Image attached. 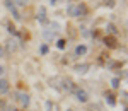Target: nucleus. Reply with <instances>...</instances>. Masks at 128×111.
I'll use <instances>...</instances> for the list:
<instances>
[{
    "mask_svg": "<svg viewBox=\"0 0 128 111\" xmlns=\"http://www.w3.org/2000/svg\"><path fill=\"white\" fill-rule=\"evenodd\" d=\"M5 5H7V9L10 10L12 17L16 20H20V14H19V10H17V7H16V4H14L12 0H5Z\"/></svg>",
    "mask_w": 128,
    "mask_h": 111,
    "instance_id": "nucleus-1",
    "label": "nucleus"
},
{
    "mask_svg": "<svg viewBox=\"0 0 128 111\" xmlns=\"http://www.w3.org/2000/svg\"><path fill=\"white\" fill-rule=\"evenodd\" d=\"M75 98L79 102H87L89 101V94L84 89H75Z\"/></svg>",
    "mask_w": 128,
    "mask_h": 111,
    "instance_id": "nucleus-2",
    "label": "nucleus"
},
{
    "mask_svg": "<svg viewBox=\"0 0 128 111\" xmlns=\"http://www.w3.org/2000/svg\"><path fill=\"white\" fill-rule=\"evenodd\" d=\"M36 19L40 20L41 24H44V22H46V9H44V7H40V10H38V16H36Z\"/></svg>",
    "mask_w": 128,
    "mask_h": 111,
    "instance_id": "nucleus-3",
    "label": "nucleus"
},
{
    "mask_svg": "<svg viewBox=\"0 0 128 111\" xmlns=\"http://www.w3.org/2000/svg\"><path fill=\"white\" fill-rule=\"evenodd\" d=\"M17 99H19V102L24 106V108H26V106H29V102H31L29 96H28V94H24V92H22V94H17Z\"/></svg>",
    "mask_w": 128,
    "mask_h": 111,
    "instance_id": "nucleus-4",
    "label": "nucleus"
},
{
    "mask_svg": "<svg viewBox=\"0 0 128 111\" xmlns=\"http://www.w3.org/2000/svg\"><path fill=\"white\" fill-rule=\"evenodd\" d=\"M74 70L77 72V74H86L89 70V63H80V65H75V68Z\"/></svg>",
    "mask_w": 128,
    "mask_h": 111,
    "instance_id": "nucleus-5",
    "label": "nucleus"
},
{
    "mask_svg": "<svg viewBox=\"0 0 128 111\" xmlns=\"http://www.w3.org/2000/svg\"><path fill=\"white\" fill-rule=\"evenodd\" d=\"M9 92V82L5 79H0V94H5Z\"/></svg>",
    "mask_w": 128,
    "mask_h": 111,
    "instance_id": "nucleus-6",
    "label": "nucleus"
},
{
    "mask_svg": "<svg viewBox=\"0 0 128 111\" xmlns=\"http://www.w3.org/2000/svg\"><path fill=\"white\" fill-rule=\"evenodd\" d=\"M104 44L109 46V48H114V46H116V40H114L113 36H106V38H104Z\"/></svg>",
    "mask_w": 128,
    "mask_h": 111,
    "instance_id": "nucleus-7",
    "label": "nucleus"
},
{
    "mask_svg": "<svg viewBox=\"0 0 128 111\" xmlns=\"http://www.w3.org/2000/svg\"><path fill=\"white\" fill-rule=\"evenodd\" d=\"M86 14H87V7H86L84 4L77 5V17H82V16H86Z\"/></svg>",
    "mask_w": 128,
    "mask_h": 111,
    "instance_id": "nucleus-8",
    "label": "nucleus"
},
{
    "mask_svg": "<svg viewBox=\"0 0 128 111\" xmlns=\"http://www.w3.org/2000/svg\"><path fill=\"white\" fill-rule=\"evenodd\" d=\"M104 98H106V102H108L109 106H114V104H116V101H114V96H113L111 92H106V94H104Z\"/></svg>",
    "mask_w": 128,
    "mask_h": 111,
    "instance_id": "nucleus-9",
    "label": "nucleus"
},
{
    "mask_svg": "<svg viewBox=\"0 0 128 111\" xmlns=\"http://www.w3.org/2000/svg\"><path fill=\"white\" fill-rule=\"evenodd\" d=\"M86 53H87V48H86L84 44H79V46L75 48V55H77V56H82V55H86Z\"/></svg>",
    "mask_w": 128,
    "mask_h": 111,
    "instance_id": "nucleus-10",
    "label": "nucleus"
},
{
    "mask_svg": "<svg viewBox=\"0 0 128 111\" xmlns=\"http://www.w3.org/2000/svg\"><path fill=\"white\" fill-rule=\"evenodd\" d=\"M7 50L9 51H16L17 50V41L16 40H9L7 41Z\"/></svg>",
    "mask_w": 128,
    "mask_h": 111,
    "instance_id": "nucleus-11",
    "label": "nucleus"
},
{
    "mask_svg": "<svg viewBox=\"0 0 128 111\" xmlns=\"http://www.w3.org/2000/svg\"><path fill=\"white\" fill-rule=\"evenodd\" d=\"M67 14L72 17H77V5H68L67 7Z\"/></svg>",
    "mask_w": 128,
    "mask_h": 111,
    "instance_id": "nucleus-12",
    "label": "nucleus"
},
{
    "mask_svg": "<svg viewBox=\"0 0 128 111\" xmlns=\"http://www.w3.org/2000/svg\"><path fill=\"white\" fill-rule=\"evenodd\" d=\"M111 87H113V89H118L120 87V79L118 77H114V79L111 80Z\"/></svg>",
    "mask_w": 128,
    "mask_h": 111,
    "instance_id": "nucleus-13",
    "label": "nucleus"
},
{
    "mask_svg": "<svg viewBox=\"0 0 128 111\" xmlns=\"http://www.w3.org/2000/svg\"><path fill=\"white\" fill-rule=\"evenodd\" d=\"M43 36H44L46 40H53V38H55V32H50V31H43Z\"/></svg>",
    "mask_w": 128,
    "mask_h": 111,
    "instance_id": "nucleus-14",
    "label": "nucleus"
},
{
    "mask_svg": "<svg viewBox=\"0 0 128 111\" xmlns=\"http://www.w3.org/2000/svg\"><path fill=\"white\" fill-rule=\"evenodd\" d=\"M56 46H58L60 50H63V48L67 46V41H65V40H58V43H56Z\"/></svg>",
    "mask_w": 128,
    "mask_h": 111,
    "instance_id": "nucleus-15",
    "label": "nucleus"
},
{
    "mask_svg": "<svg viewBox=\"0 0 128 111\" xmlns=\"http://www.w3.org/2000/svg\"><path fill=\"white\" fill-rule=\"evenodd\" d=\"M40 51H41V55H46V53H48V46H46V44H43V46L40 48Z\"/></svg>",
    "mask_w": 128,
    "mask_h": 111,
    "instance_id": "nucleus-16",
    "label": "nucleus"
},
{
    "mask_svg": "<svg viewBox=\"0 0 128 111\" xmlns=\"http://www.w3.org/2000/svg\"><path fill=\"white\" fill-rule=\"evenodd\" d=\"M106 29H108V32H113V34L116 32V28H114L113 24H109V26H108V28H106Z\"/></svg>",
    "mask_w": 128,
    "mask_h": 111,
    "instance_id": "nucleus-17",
    "label": "nucleus"
},
{
    "mask_svg": "<svg viewBox=\"0 0 128 111\" xmlns=\"http://www.w3.org/2000/svg\"><path fill=\"white\" fill-rule=\"evenodd\" d=\"M14 4H17V5H20V7H24V5L28 4V0H16Z\"/></svg>",
    "mask_w": 128,
    "mask_h": 111,
    "instance_id": "nucleus-18",
    "label": "nucleus"
},
{
    "mask_svg": "<svg viewBox=\"0 0 128 111\" xmlns=\"http://www.w3.org/2000/svg\"><path fill=\"white\" fill-rule=\"evenodd\" d=\"M50 4H51V5H56V4H58V0H50Z\"/></svg>",
    "mask_w": 128,
    "mask_h": 111,
    "instance_id": "nucleus-19",
    "label": "nucleus"
},
{
    "mask_svg": "<svg viewBox=\"0 0 128 111\" xmlns=\"http://www.w3.org/2000/svg\"><path fill=\"white\" fill-rule=\"evenodd\" d=\"M2 74H4V67H0V75H2Z\"/></svg>",
    "mask_w": 128,
    "mask_h": 111,
    "instance_id": "nucleus-20",
    "label": "nucleus"
},
{
    "mask_svg": "<svg viewBox=\"0 0 128 111\" xmlns=\"http://www.w3.org/2000/svg\"><path fill=\"white\" fill-rule=\"evenodd\" d=\"M123 111H126V110H123Z\"/></svg>",
    "mask_w": 128,
    "mask_h": 111,
    "instance_id": "nucleus-21",
    "label": "nucleus"
}]
</instances>
